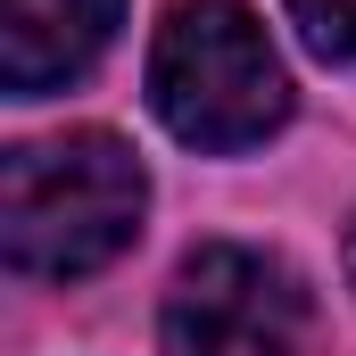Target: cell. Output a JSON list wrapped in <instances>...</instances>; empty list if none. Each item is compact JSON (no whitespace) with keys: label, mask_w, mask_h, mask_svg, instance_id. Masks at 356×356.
<instances>
[{"label":"cell","mask_w":356,"mask_h":356,"mask_svg":"<svg viewBox=\"0 0 356 356\" xmlns=\"http://www.w3.org/2000/svg\"><path fill=\"white\" fill-rule=\"evenodd\" d=\"M158 332H166V356H298L307 290L266 249L207 241V249L182 257Z\"/></svg>","instance_id":"3"},{"label":"cell","mask_w":356,"mask_h":356,"mask_svg":"<svg viewBox=\"0 0 356 356\" xmlns=\"http://www.w3.org/2000/svg\"><path fill=\"white\" fill-rule=\"evenodd\" d=\"M149 175L116 133H58L8 149L0 166V249L25 282H83L133 249Z\"/></svg>","instance_id":"1"},{"label":"cell","mask_w":356,"mask_h":356,"mask_svg":"<svg viewBox=\"0 0 356 356\" xmlns=\"http://www.w3.org/2000/svg\"><path fill=\"white\" fill-rule=\"evenodd\" d=\"M290 25L315 58H332V67L356 58V0H290Z\"/></svg>","instance_id":"5"},{"label":"cell","mask_w":356,"mask_h":356,"mask_svg":"<svg viewBox=\"0 0 356 356\" xmlns=\"http://www.w3.org/2000/svg\"><path fill=\"white\" fill-rule=\"evenodd\" d=\"M149 108L191 149H249L290 116V75L249 0H175L149 50Z\"/></svg>","instance_id":"2"},{"label":"cell","mask_w":356,"mask_h":356,"mask_svg":"<svg viewBox=\"0 0 356 356\" xmlns=\"http://www.w3.org/2000/svg\"><path fill=\"white\" fill-rule=\"evenodd\" d=\"M348 282H356V224H348Z\"/></svg>","instance_id":"6"},{"label":"cell","mask_w":356,"mask_h":356,"mask_svg":"<svg viewBox=\"0 0 356 356\" xmlns=\"http://www.w3.org/2000/svg\"><path fill=\"white\" fill-rule=\"evenodd\" d=\"M124 0H8L0 8V83L17 99L91 75V58L116 42Z\"/></svg>","instance_id":"4"}]
</instances>
